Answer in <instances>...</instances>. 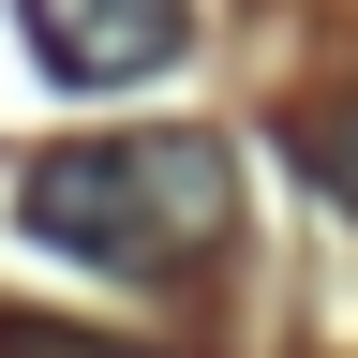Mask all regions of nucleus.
<instances>
[{
    "mask_svg": "<svg viewBox=\"0 0 358 358\" xmlns=\"http://www.w3.org/2000/svg\"><path fill=\"white\" fill-rule=\"evenodd\" d=\"M299 164H313L329 209H358V105H313V120H299Z\"/></svg>",
    "mask_w": 358,
    "mask_h": 358,
    "instance_id": "3",
    "label": "nucleus"
},
{
    "mask_svg": "<svg viewBox=\"0 0 358 358\" xmlns=\"http://www.w3.org/2000/svg\"><path fill=\"white\" fill-rule=\"evenodd\" d=\"M15 30L60 90H134L194 45V0H15Z\"/></svg>",
    "mask_w": 358,
    "mask_h": 358,
    "instance_id": "2",
    "label": "nucleus"
},
{
    "mask_svg": "<svg viewBox=\"0 0 358 358\" xmlns=\"http://www.w3.org/2000/svg\"><path fill=\"white\" fill-rule=\"evenodd\" d=\"M15 224L75 268H120V284H194L239 224V150L194 120L164 134H60L45 164H15Z\"/></svg>",
    "mask_w": 358,
    "mask_h": 358,
    "instance_id": "1",
    "label": "nucleus"
}]
</instances>
